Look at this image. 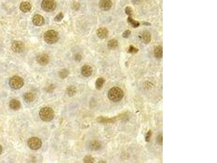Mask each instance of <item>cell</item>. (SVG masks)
<instances>
[{
  "label": "cell",
  "instance_id": "30bf717a",
  "mask_svg": "<svg viewBox=\"0 0 217 163\" xmlns=\"http://www.w3.org/2000/svg\"><path fill=\"white\" fill-rule=\"evenodd\" d=\"M33 23L36 26H42L45 24V19L44 17L41 15L37 14L35 15L33 18Z\"/></svg>",
  "mask_w": 217,
  "mask_h": 163
},
{
  "label": "cell",
  "instance_id": "9c48e42d",
  "mask_svg": "<svg viewBox=\"0 0 217 163\" xmlns=\"http://www.w3.org/2000/svg\"><path fill=\"white\" fill-rule=\"evenodd\" d=\"M113 3L111 0H100L99 3L100 8L102 10L107 11L111 8Z\"/></svg>",
  "mask_w": 217,
  "mask_h": 163
},
{
  "label": "cell",
  "instance_id": "7402d4cb",
  "mask_svg": "<svg viewBox=\"0 0 217 163\" xmlns=\"http://www.w3.org/2000/svg\"><path fill=\"white\" fill-rule=\"evenodd\" d=\"M128 22L130 25L132 26L134 28H137L140 26V23L138 21H136L133 19L131 16H129L128 18Z\"/></svg>",
  "mask_w": 217,
  "mask_h": 163
},
{
  "label": "cell",
  "instance_id": "4dcf8cb0",
  "mask_svg": "<svg viewBox=\"0 0 217 163\" xmlns=\"http://www.w3.org/2000/svg\"><path fill=\"white\" fill-rule=\"evenodd\" d=\"M82 55L79 54H75V60L77 61H78L80 62L81 60H82Z\"/></svg>",
  "mask_w": 217,
  "mask_h": 163
},
{
  "label": "cell",
  "instance_id": "2e32d148",
  "mask_svg": "<svg viewBox=\"0 0 217 163\" xmlns=\"http://www.w3.org/2000/svg\"><path fill=\"white\" fill-rule=\"evenodd\" d=\"M35 98V94L32 92H26L23 95V99L27 103L32 102Z\"/></svg>",
  "mask_w": 217,
  "mask_h": 163
},
{
  "label": "cell",
  "instance_id": "ba28073f",
  "mask_svg": "<svg viewBox=\"0 0 217 163\" xmlns=\"http://www.w3.org/2000/svg\"><path fill=\"white\" fill-rule=\"evenodd\" d=\"M37 61L40 65L45 66L50 62V57L47 54H40L37 58Z\"/></svg>",
  "mask_w": 217,
  "mask_h": 163
},
{
  "label": "cell",
  "instance_id": "6da1fadb",
  "mask_svg": "<svg viewBox=\"0 0 217 163\" xmlns=\"http://www.w3.org/2000/svg\"><path fill=\"white\" fill-rule=\"evenodd\" d=\"M108 96L110 100L114 102H118L122 100L124 96V92L121 89L115 87L109 90Z\"/></svg>",
  "mask_w": 217,
  "mask_h": 163
},
{
  "label": "cell",
  "instance_id": "52a82bcc",
  "mask_svg": "<svg viewBox=\"0 0 217 163\" xmlns=\"http://www.w3.org/2000/svg\"><path fill=\"white\" fill-rule=\"evenodd\" d=\"M25 46L23 42L14 41L12 44V49L15 53H20L25 50Z\"/></svg>",
  "mask_w": 217,
  "mask_h": 163
},
{
  "label": "cell",
  "instance_id": "4fadbf2b",
  "mask_svg": "<svg viewBox=\"0 0 217 163\" xmlns=\"http://www.w3.org/2000/svg\"><path fill=\"white\" fill-rule=\"evenodd\" d=\"M97 34L100 39H104L108 36V30L104 27H102L97 31Z\"/></svg>",
  "mask_w": 217,
  "mask_h": 163
},
{
  "label": "cell",
  "instance_id": "44dd1931",
  "mask_svg": "<svg viewBox=\"0 0 217 163\" xmlns=\"http://www.w3.org/2000/svg\"><path fill=\"white\" fill-rule=\"evenodd\" d=\"M76 88L75 86L73 85L68 87L66 89L67 95L70 97L74 96L76 93Z\"/></svg>",
  "mask_w": 217,
  "mask_h": 163
},
{
  "label": "cell",
  "instance_id": "1f68e13d",
  "mask_svg": "<svg viewBox=\"0 0 217 163\" xmlns=\"http://www.w3.org/2000/svg\"><path fill=\"white\" fill-rule=\"evenodd\" d=\"M2 151H3V148H2V147L0 145V155L2 154Z\"/></svg>",
  "mask_w": 217,
  "mask_h": 163
},
{
  "label": "cell",
  "instance_id": "cb8c5ba5",
  "mask_svg": "<svg viewBox=\"0 0 217 163\" xmlns=\"http://www.w3.org/2000/svg\"><path fill=\"white\" fill-rule=\"evenodd\" d=\"M84 163H92L95 162V159L91 155H86L84 158Z\"/></svg>",
  "mask_w": 217,
  "mask_h": 163
},
{
  "label": "cell",
  "instance_id": "ac0fdd59",
  "mask_svg": "<svg viewBox=\"0 0 217 163\" xmlns=\"http://www.w3.org/2000/svg\"><path fill=\"white\" fill-rule=\"evenodd\" d=\"M155 57L158 59L162 58L163 55L162 47L161 46H157L154 49Z\"/></svg>",
  "mask_w": 217,
  "mask_h": 163
},
{
  "label": "cell",
  "instance_id": "5bb4252c",
  "mask_svg": "<svg viewBox=\"0 0 217 163\" xmlns=\"http://www.w3.org/2000/svg\"><path fill=\"white\" fill-rule=\"evenodd\" d=\"M20 9L23 13H28L31 10L32 6L28 2H22L20 6Z\"/></svg>",
  "mask_w": 217,
  "mask_h": 163
},
{
  "label": "cell",
  "instance_id": "277c9868",
  "mask_svg": "<svg viewBox=\"0 0 217 163\" xmlns=\"http://www.w3.org/2000/svg\"><path fill=\"white\" fill-rule=\"evenodd\" d=\"M9 85L14 89H19L24 85V80L21 77L15 76L12 77L9 80Z\"/></svg>",
  "mask_w": 217,
  "mask_h": 163
},
{
  "label": "cell",
  "instance_id": "603a6c76",
  "mask_svg": "<svg viewBox=\"0 0 217 163\" xmlns=\"http://www.w3.org/2000/svg\"><path fill=\"white\" fill-rule=\"evenodd\" d=\"M68 75H69V72L67 70V69H62L59 72V77L62 79L66 78L68 76Z\"/></svg>",
  "mask_w": 217,
  "mask_h": 163
},
{
  "label": "cell",
  "instance_id": "83f0119b",
  "mask_svg": "<svg viewBox=\"0 0 217 163\" xmlns=\"http://www.w3.org/2000/svg\"><path fill=\"white\" fill-rule=\"evenodd\" d=\"M151 135H152V133H151V130H149L147 133L146 135V141L147 142H149V141H150V138H151Z\"/></svg>",
  "mask_w": 217,
  "mask_h": 163
},
{
  "label": "cell",
  "instance_id": "ffe728a7",
  "mask_svg": "<svg viewBox=\"0 0 217 163\" xmlns=\"http://www.w3.org/2000/svg\"><path fill=\"white\" fill-rule=\"evenodd\" d=\"M105 83V80L103 78H98L96 82V88L98 90L101 89Z\"/></svg>",
  "mask_w": 217,
  "mask_h": 163
},
{
  "label": "cell",
  "instance_id": "f1b7e54d",
  "mask_svg": "<svg viewBox=\"0 0 217 163\" xmlns=\"http://www.w3.org/2000/svg\"><path fill=\"white\" fill-rule=\"evenodd\" d=\"M131 34V31L130 30H126L123 33V37L124 38H128Z\"/></svg>",
  "mask_w": 217,
  "mask_h": 163
},
{
  "label": "cell",
  "instance_id": "d4e9b609",
  "mask_svg": "<svg viewBox=\"0 0 217 163\" xmlns=\"http://www.w3.org/2000/svg\"><path fill=\"white\" fill-rule=\"evenodd\" d=\"M138 50L137 48H136L135 47H134L133 45H131L129 48L128 53H131V54H135V53H138Z\"/></svg>",
  "mask_w": 217,
  "mask_h": 163
},
{
  "label": "cell",
  "instance_id": "3957f363",
  "mask_svg": "<svg viewBox=\"0 0 217 163\" xmlns=\"http://www.w3.org/2000/svg\"><path fill=\"white\" fill-rule=\"evenodd\" d=\"M44 40L49 44H53L58 41L59 35L57 32L54 30H48L44 34Z\"/></svg>",
  "mask_w": 217,
  "mask_h": 163
},
{
  "label": "cell",
  "instance_id": "5b68a950",
  "mask_svg": "<svg viewBox=\"0 0 217 163\" xmlns=\"http://www.w3.org/2000/svg\"><path fill=\"white\" fill-rule=\"evenodd\" d=\"M41 7L45 12H53L56 8L57 3L54 0H43L42 1Z\"/></svg>",
  "mask_w": 217,
  "mask_h": 163
},
{
  "label": "cell",
  "instance_id": "e0dca14e",
  "mask_svg": "<svg viewBox=\"0 0 217 163\" xmlns=\"http://www.w3.org/2000/svg\"><path fill=\"white\" fill-rule=\"evenodd\" d=\"M118 46V42L115 39H111L108 41V47L110 50H115Z\"/></svg>",
  "mask_w": 217,
  "mask_h": 163
},
{
  "label": "cell",
  "instance_id": "f546056e",
  "mask_svg": "<svg viewBox=\"0 0 217 163\" xmlns=\"http://www.w3.org/2000/svg\"><path fill=\"white\" fill-rule=\"evenodd\" d=\"M156 140L159 145H162V134H159Z\"/></svg>",
  "mask_w": 217,
  "mask_h": 163
},
{
  "label": "cell",
  "instance_id": "4316f807",
  "mask_svg": "<svg viewBox=\"0 0 217 163\" xmlns=\"http://www.w3.org/2000/svg\"><path fill=\"white\" fill-rule=\"evenodd\" d=\"M125 13L126 14H128L129 16H131L132 14H133L132 9H131V8L129 7H127L125 8Z\"/></svg>",
  "mask_w": 217,
  "mask_h": 163
},
{
  "label": "cell",
  "instance_id": "8992f818",
  "mask_svg": "<svg viewBox=\"0 0 217 163\" xmlns=\"http://www.w3.org/2000/svg\"><path fill=\"white\" fill-rule=\"evenodd\" d=\"M27 143L29 148L33 150H38L42 146L41 140L36 137L30 138Z\"/></svg>",
  "mask_w": 217,
  "mask_h": 163
},
{
  "label": "cell",
  "instance_id": "484cf974",
  "mask_svg": "<svg viewBox=\"0 0 217 163\" xmlns=\"http://www.w3.org/2000/svg\"><path fill=\"white\" fill-rule=\"evenodd\" d=\"M63 18H64V14L63 13H59L55 17L54 20L56 22H60L63 20Z\"/></svg>",
  "mask_w": 217,
  "mask_h": 163
},
{
  "label": "cell",
  "instance_id": "7a4b0ae2",
  "mask_svg": "<svg viewBox=\"0 0 217 163\" xmlns=\"http://www.w3.org/2000/svg\"><path fill=\"white\" fill-rule=\"evenodd\" d=\"M39 116L42 121L49 122L54 119L55 113L54 110L51 108L45 107L40 110Z\"/></svg>",
  "mask_w": 217,
  "mask_h": 163
},
{
  "label": "cell",
  "instance_id": "8fae6325",
  "mask_svg": "<svg viewBox=\"0 0 217 163\" xmlns=\"http://www.w3.org/2000/svg\"><path fill=\"white\" fill-rule=\"evenodd\" d=\"M139 38L143 43L147 44L151 40V34L147 31H144L140 34Z\"/></svg>",
  "mask_w": 217,
  "mask_h": 163
},
{
  "label": "cell",
  "instance_id": "9a60e30c",
  "mask_svg": "<svg viewBox=\"0 0 217 163\" xmlns=\"http://www.w3.org/2000/svg\"><path fill=\"white\" fill-rule=\"evenodd\" d=\"M9 107L12 109L17 110L20 108L21 103L19 101L17 100V99H12L9 102Z\"/></svg>",
  "mask_w": 217,
  "mask_h": 163
},
{
  "label": "cell",
  "instance_id": "7c38bea8",
  "mask_svg": "<svg viewBox=\"0 0 217 163\" xmlns=\"http://www.w3.org/2000/svg\"><path fill=\"white\" fill-rule=\"evenodd\" d=\"M81 74L82 75L85 77H89L91 76L92 74V67L90 66L85 65L82 67L81 69Z\"/></svg>",
  "mask_w": 217,
  "mask_h": 163
},
{
  "label": "cell",
  "instance_id": "d6986e66",
  "mask_svg": "<svg viewBox=\"0 0 217 163\" xmlns=\"http://www.w3.org/2000/svg\"><path fill=\"white\" fill-rule=\"evenodd\" d=\"M101 147L100 142L98 141H93L90 144V148L93 151L99 150Z\"/></svg>",
  "mask_w": 217,
  "mask_h": 163
}]
</instances>
